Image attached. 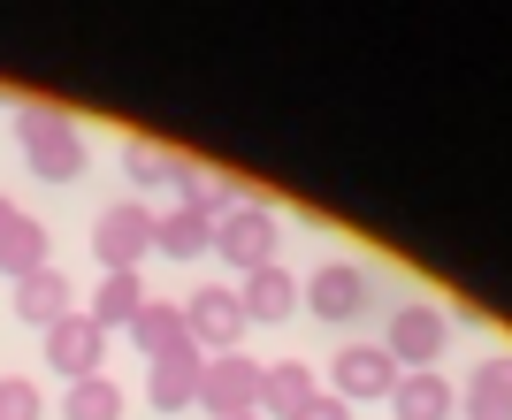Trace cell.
Instances as JSON below:
<instances>
[{
	"label": "cell",
	"instance_id": "obj_11",
	"mask_svg": "<svg viewBox=\"0 0 512 420\" xmlns=\"http://www.w3.org/2000/svg\"><path fill=\"white\" fill-rule=\"evenodd\" d=\"M237 306H245V321H291L299 314V275L283 268H253L245 283H237Z\"/></svg>",
	"mask_w": 512,
	"mask_h": 420
},
{
	"label": "cell",
	"instance_id": "obj_25",
	"mask_svg": "<svg viewBox=\"0 0 512 420\" xmlns=\"http://www.w3.org/2000/svg\"><path fill=\"white\" fill-rule=\"evenodd\" d=\"M16 222H23V207H16V199H0V237L16 230Z\"/></svg>",
	"mask_w": 512,
	"mask_h": 420
},
{
	"label": "cell",
	"instance_id": "obj_13",
	"mask_svg": "<svg viewBox=\"0 0 512 420\" xmlns=\"http://www.w3.org/2000/svg\"><path fill=\"white\" fill-rule=\"evenodd\" d=\"M390 413L398 420H451L459 413V390H451L436 367H413V375H398V390H390Z\"/></svg>",
	"mask_w": 512,
	"mask_h": 420
},
{
	"label": "cell",
	"instance_id": "obj_24",
	"mask_svg": "<svg viewBox=\"0 0 512 420\" xmlns=\"http://www.w3.org/2000/svg\"><path fill=\"white\" fill-rule=\"evenodd\" d=\"M291 420H352V405H344V398H329V390H314V398H306Z\"/></svg>",
	"mask_w": 512,
	"mask_h": 420
},
{
	"label": "cell",
	"instance_id": "obj_14",
	"mask_svg": "<svg viewBox=\"0 0 512 420\" xmlns=\"http://www.w3.org/2000/svg\"><path fill=\"white\" fill-rule=\"evenodd\" d=\"M69 298H77V291H69V275L46 260V268H31V275L16 283V314L31 321V329H54V321L69 314Z\"/></svg>",
	"mask_w": 512,
	"mask_h": 420
},
{
	"label": "cell",
	"instance_id": "obj_26",
	"mask_svg": "<svg viewBox=\"0 0 512 420\" xmlns=\"http://www.w3.org/2000/svg\"><path fill=\"white\" fill-rule=\"evenodd\" d=\"M230 420H260V413H230Z\"/></svg>",
	"mask_w": 512,
	"mask_h": 420
},
{
	"label": "cell",
	"instance_id": "obj_22",
	"mask_svg": "<svg viewBox=\"0 0 512 420\" xmlns=\"http://www.w3.org/2000/svg\"><path fill=\"white\" fill-rule=\"evenodd\" d=\"M123 168H130V184H138V191H161V184H176V168H184V161H176L169 146H153V138H130Z\"/></svg>",
	"mask_w": 512,
	"mask_h": 420
},
{
	"label": "cell",
	"instance_id": "obj_4",
	"mask_svg": "<svg viewBox=\"0 0 512 420\" xmlns=\"http://www.w3.org/2000/svg\"><path fill=\"white\" fill-rule=\"evenodd\" d=\"M451 344V314L444 306H428V298H406L398 314H390V336H383V352L398 359V375H413V367H436Z\"/></svg>",
	"mask_w": 512,
	"mask_h": 420
},
{
	"label": "cell",
	"instance_id": "obj_10",
	"mask_svg": "<svg viewBox=\"0 0 512 420\" xmlns=\"http://www.w3.org/2000/svg\"><path fill=\"white\" fill-rule=\"evenodd\" d=\"M199 344H176V352H161V359H146V398H153V413H184V405L199 398Z\"/></svg>",
	"mask_w": 512,
	"mask_h": 420
},
{
	"label": "cell",
	"instance_id": "obj_2",
	"mask_svg": "<svg viewBox=\"0 0 512 420\" xmlns=\"http://www.w3.org/2000/svg\"><path fill=\"white\" fill-rule=\"evenodd\" d=\"M276 245H283V222H276V207H268V199H237V207L214 222V252H222L237 275L276 268Z\"/></svg>",
	"mask_w": 512,
	"mask_h": 420
},
{
	"label": "cell",
	"instance_id": "obj_9",
	"mask_svg": "<svg viewBox=\"0 0 512 420\" xmlns=\"http://www.w3.org/2000/svg\"><path fill=\"white\" fill-rule=\"evenodd\" d=\"M100 359H107V336L92 329L85 314H62L54 329H46V367H54V375L85 382V375H100Z\"/></svg>",
	"mask_w": 512,
	"mask_h": 420
},
{
	"label": "cell",
	"instance_id": "obj_20",
	"mask_svg": "<svg viewBox=\"0 0 512 420\" xmlns=\"http://www.w3.org/2000/svg\"><path fill=\"white\" fill-rule=\"evenodd\" d=\"M62 420H123V390L107 375H85V382H69V398H62Z\"/></svg>",
	"mask_w": 512,
	"mask_h": 420
},
{
	"label": "cell",
	"instance_id": "obj_23",
	"mask_svg": "<svg viewBox=\"0 0 512 420\" xmlns=\"http://www.w3.org/2000/svg\"><path fill=\"white\" fill-rule=\"evenodd\" d=\"M0 420H46V398L31 375H0Z\"/></svg>",
	"mask_w": 512,
	"mask_h": 420
},
{
	"label": "cell",
	"instance_id": "obj_7",
	"mask_svg": "<svg viewBox=\"0 0 512 420\" xmlns=\"http://www.w3.org/2000/svg\"><path fill=\"white\" fill-rule=\"evenodd\" d=\"M184 329H192V344L214 359V352H237L253 321H245V306H237V291H230V283H207V291H192V298H184Z\"/></svg>",
	"mask_w": 512,
	"mask_h": 420
},
{
	"label": "cell",
	"instance_id": "obj_21",
	"mask_svg": "<svg viewBox=\"0 0 512 420\" xmlns=\"http://www.w3.org/2000/svg\"><path fill=\"white\" fill-rule=\"evenodd\" d=\"M31 268H46V230L31 222V214H23L16 230L0 237V275H8V283H23Z\"/></svg>",
	"mask_w": 512,
	"mask_h": 420
},
{
	"label": "cell",
	"instance_id": "obj_15",
	"mask_svg": "<svg viewBox=\"0 0 512 420\" xmlns=\"http://www.w3.org/2000/svg\"><path fill=\"white\" fill-rule=\"evenodd\" d=\"M130 344H138L146 359L176 352V344H192V329H184V306H169V298H146V306H138V321H130Z\"/></svg>",
	"mask_w": 512,
	"mask_h": 420
},
{
	"label": "cell",
	"instance_id": "obj_12",
	"mask_svg": "<svg viewBox=\"0 0 512 420\" xmlns=\"http://www.w3.org/2000/svg\"><path fill=\"white\" fill-rule=\"evenodd\" d=\"M321 382H314V367L306 359H276V367H260V398H253V413L260 420H291L306 398H314Z\"/></svg>",
	"mask_w": 512,
	"mask_h": 420
},
{
	"label": "cell",
	"instance_id": "obj_1",
	"mask_svg": "<svg viewBox=\"0 0 512 420\" xmlns=\"http://www.w3.org/2000/svg\"><path fill=\"white\" fill-rule=\"evenodd\" d=\"M16 146H23V161H31V176H46V184H77V176H85V130L69 123L62 107H23Z\"/></svg>",
	"mask_w": 512,
	"mask_h": 420
},
{
	"label": "cell",
	"instance_id": "obj_8",
	"mask_svg": "<svg viewBox=\"0 0 512 420\" xmlns=\"http://www.w3.org/2000/svg\"><path fill=\"white\" fill-rule=\"evenodd\" d=\"M390 390H398V359H390L383 344H344V352L329 359V398L367 405V398H390Z\"/></svg>",
	"mask_w": 512,
	"mask_h": 420
},
{
	"label": "cell",
	"instance_id": "obj_17",
	"mask_svg": "<svg viewBox=\"0 0 512 420\" xmlns=\"http://www.w3.org/2000/svg\"><path fill=\"white\" fill-rule=\"evenodd\" d=\"M138 306H146V283H138V275H100V291H92L85 321L107 336V329H130V321H138Z\"/></svg>",
	"mask_w": 512,
	"mask_h": 420
},
{
	"label": "cell",
	"instance_id": "obj_18",
	"mask_svg": "<svg viewBox=\"0 0 512 420\" xmlns=\"http://www.w3.org/2000/svg\"><path fill=\"white\" fill-rule=\"evenodd\" d=\"M467 420H512V352L482 359L467 382Z\"/></svg>",
	"mask_w": 512,
	"mask_h": 420
},
{
	"label": "cell",
	"instance_id": "obj_19",
	"mask_svg": "<svg viewBox=\"0 0 512 420\" xmlns=\"http://www.w3.org/2000/svg\"><path fill=\"white\" fill-rule=\"evenodd\" d=\"M153 252H169V260H199V252H214V222H199V214H184V207L153 214Z\"/></svg>",
	"mask_w": 512,
	"mask_h": 420
},
{
	"label": "cell",
	"instance_id": "obj_16",
	"mask_svg": "<svg viewBox=\"0 0 512 420\" xmlns=\"http://www.w3.org/2000/svg\"><path fill=\"white\" fill-rule=\"evenodd\" d=\"M176 191H184V214H199V222H222V214L237 207L230 176H222V168H199V161L176 168Z\"/></svg>",
	"mask_w": 512,
	"mask_h": 420
},
{
	"label": "cell",
	"instance_id": "obj_3",
	"mask_svg": "<svg viewBox=\"0 0 512 420\" xmlns=\"http://www.w3.org/2000/svg\"><path fill=\"white\" fill-rule=\"evenodd\" d=\"M299 306L314 321H329V329H344V321H360L367 306H375V275L352 268V260H321V268L299 283Z\"/></svg>",
	"mask_w": 512,
	"mask_h": 420
},
{
	"label": "cell",
	"instance_id": "obj_5",
	"mask_svg": "<svg viewBox=\"0 0 512 420\" xmlns=\"http://www.w3.org/2000/svg\"><path fill=\"white\" fill-rule=\"evenodd\" d=\"M92 252H100V275H138V260L153 252V207L115 199V207L92 222Z\"/></svg>",
	"mask_w": 512,
	"mask_h": 420
},
{
	"label": "cell",
	"instance_id": "obj_6",
	"mask_svg": "<svg viewBox=\"0 0 512 420\" xmlns=\"http://www.w3.org/2000/svg\"><path fill=\"white\" fill-rule=\"evenodd\" d=\"M253 398H260V359H245V352H214V359H199V413L207 420H230V413H253Z\"/></svg>",
	"mask_w": 512,
	"mask_h": 420
}]
</instances>
